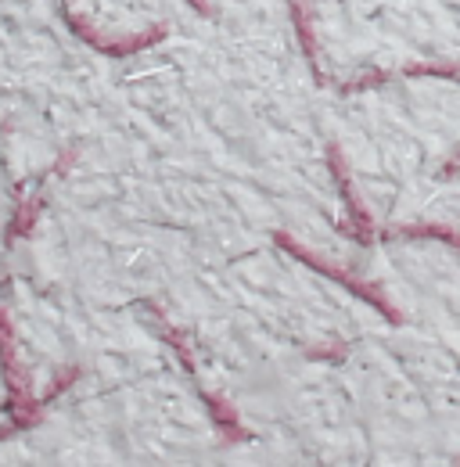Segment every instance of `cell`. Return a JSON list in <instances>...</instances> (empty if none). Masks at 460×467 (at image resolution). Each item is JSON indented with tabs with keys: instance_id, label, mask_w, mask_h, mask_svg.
I'll use <instances>...</instances> for the list:
<instances>
[{
	"instance_id": "cell-1",
	"label": "cell",
	"mask_w": 460,
	"mask_h": 467,
	"mask_svg": "<svg viewBox=\"0 0 460 467\" xmlns=\"http://www.w3.org/2000/svg\"><path fill=\"white\" fill-rule=\"evenodd\" d=\"M0 367H4V385H7V413L11 410H29V413H44V407L65 392V385L76 381V370H65L58 374V381L44 392V396H29V381H26V370L18 363V352H15V331H11V320L7 313L0 309Z\"/></svg>"
},
{
	"instance_id": "cell-2",
	"label": "cell",
	"mask_w": 460,
	"mask_h": 467,
	"mask_svg": "<svg viewBox=\"0 0 460 467\" xmlns=\"http://www.w3.org/2000/svg\"><path fill=\"white\" fill-rule=\"evenodd\" d=\"M40 213H44V194H33L29 202H18L15 205V216L7 223V234H4V244H15V237H26V234L33 231V223H37Z\"/></svg>"
}]
</instances>
